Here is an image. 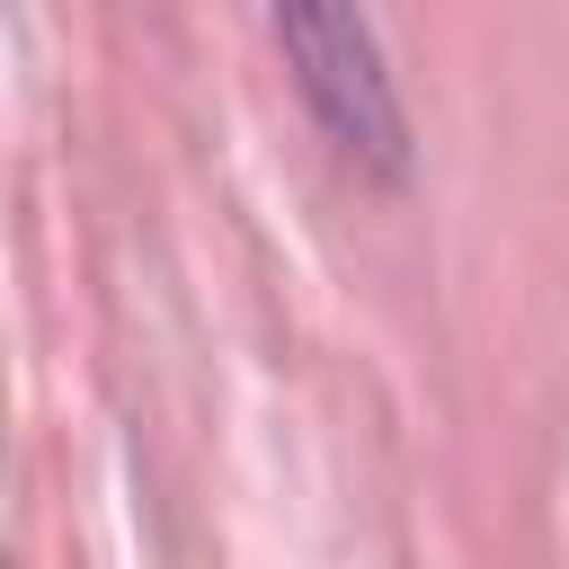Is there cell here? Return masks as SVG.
<instances>
[{"label": "cell", "mask_w": 569, "mask_h": 569, "mask_svg": "<svg viewBox=\"0 0 569 569\" xmlns=\"http://www.w3.org/2000/svg\"><path fill=\"white\" fill-rule=\"evenodd\" d=\"M276 9V36H284V62L320 116V133L365 160L373 178H400L409 160V133H400V98H391V71H382V44L365 27V0H267Z\"/></svg>", "instance_id": "cell-1"}]
</instances>
